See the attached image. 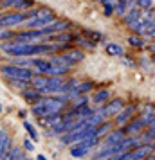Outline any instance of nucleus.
Segmentation results:
<instances>
[{"instance_id":"f257e3e1","label":"nucleus","mask_w":155,"mask_h":160,"mask_svg":"<svg viewBox=\"0 0 155 160\" xmlns=\"http://www.w3.org/2000/svg\"><path fill=\"white\" fill-rule=\"evenodd\" d=\"M65 106V99L63 97H42L40 101H36L33 104V115H36L38 119L47 115H52V113H59Z\"/></svg>"},{"instance_id":"f03ea898","label":"nucleus","mask_w":155,"mask_h":160,"mask_svg":"<svg viewBox=\"0 0 155 160\" xmlns=\"http://www.w3.org/2000/svg\"><path fill=\"white\" fill-rule=\"evenodd\" d=\"M56 20V16L52 13L51 9L47 8H36L34 9V15L27 18L23 25L27 27V29H42V27H47L49 23H52Z\"/></svg>"},{"instance_id":"7ed1b4c3","label":"nucleus","mask_w":155,"mask_h":160,"mask_svg":"<svg viewBox=\"0 0 155 160\" xmlns=\"http://www.w3.org/2000/svg\"><path fill=\"white\" fill-rule=\"evenodd\" d=\"M0 72L6 79H20V81H29L33 79V70L27 68V67H18L15 63H8V65L0 67Z\"/></svg>"},{"instance_id":"20e7f679","label":"nucleus","mask_w":155,"mask_h":160,"mask_svg":"<svg viewBox=\"0 0 155 160\" xmlns=\"http://www.w3.org/2000/svg\"><path fill=\"white\" fill-rule=\"evenodd\" d=\"M36 9V8H34ZM34 9L29 11H13V13H2L0 15V25L2 27H16V25H23V22L34 15Z\"/></svg>"},{"instance_id":"39448f33","label":"nucleus","mask_w":155,"mask_h":160,"mask_svg":"<svg viewBox=\"0 0 155 160\" xmlns=\"http://www.w3.org/2000/svg\"><path fill=\"white\" fill-rule=\"evenodd\" d=\"M33 0H0V9H15V11H29L33 9Z\"/></svg>"},{"instance_id":"423d86ee","label":"nucleus","mask_w":155,"mask_h":160,"mask_svg":"<svg viewBox=\"0 0 155 160\" xmlns=\"http://www.w3.org/2000/svg\"><path fill=\"white\" fill-rule=\"evenodd\" d=\"M31 70H34L36 74H45V76H51L52 72V63L51 59H44V58H33V65Z\"/></svg>"},{"instance_id":"0eeeda50","label":"nucleus","mask_w":155,"mask_h":160,"mask_svg":"<svg viewBox=\"0 0 155 160\" xmlns=\"http://www.w3.org/2000/svg\"><path fill=\"white\" fill-rule=\"evenodd\" d=\"M155 151V144H141L135 149H132V157L135 160H144L148 157H152Z\"/></svg>"},{"instance_id":"6e6552de","label":"nucleus","mask_w":155,"mask_h":160,"mask_svg":"<svg viewBox=\"0 0 155 160\" xmlns=\"http://www.w3.org/2000/svg\"><path fill=\"white\" fill-rule=\"evenodd\" d=\"M123 108H125L123 99H112V101H108V104H106L105 108H101L99 112H101L105 117H110V115H117Z\"/></svg>"},{"instance_id":"1a4fd4ad","label":"nucleus","mask_w":155,"mask_h":160,"mask_svg":"<svg viewBox=\"0 0 155 160\" xmlns=\"http://www.w3.org/2000/svg\"><path fill=\"white\" fill-rule=\"evenodd\" d=\"M133 113H135V106H125V108L116 115V124L117 126H126L133 119Z\"/></svg>"},{"instance_id":"9d476101","label":"nucleus","mask_w":155,"mask_h":160,"mask_svg":"<svg viewBox=\"0 0 155 160\" xmlns=\"http://www.w3.org/2000/svg\"><path fill=\"white\" fill-rule=\"evenodd\" d=\"M61 122H63V115H59V113H52V115H47V117L40 119V124L45 126L47 130H52V128H56Z\"/></svg>"},{"instance_id":"9b49d317","label":"nucleus","mask_w":155,"mask_h":160,"mask_svg":"<svg viewBox=\"0 0 155 160\" xmlns=\"http://www.w3.org/2000/svg\"><path fill=\"white\" fill-rule=\"evenodd\" d=\"M125 137H126L125 130H114V131H110V133L105 137L103 146H105V148H106V146H114V144H117V142H121Z\"/></svg>"},{"instance_id":"f8f14e48","label":"nucleus","mask_w":155,"mask_h":160,"mask_svg":"<svg viewBox=\"0 0 155 160\" xmlns=\"http://www.w3.org/2000/svg\"><path fill=\"white\" fill-rule=\"evenodd\" d=\"M11 149V137L6 130H0V160L4 158Z\"/></svg>"},{"instance_id":"ddd939ff","label":"nucleus","mask_w":155,"mask_h":160,"mask_svg":"<svg viewBox=\"0 0 155 160\" xmlns=\"http://www.w3.org/2000/svg\"><path fill=\"white\" fill-rule=\"evenodd\" d=\"M142 128H144V124L141 122V119L137 117V119H132V121L125 126V133L128 137H135V133L142 131Z\"/></svg>"},{"instance_id":"4468645a","label":"nucleus","mask_w":155,"mask_h":160,"mask_svg":"<svg viewBox=\"0 0 155 160\" xmlns=\"http://www.w3.org/2000/svg\"><path fill=\"white\" fill-rule=\"evenodd\" d=\"M141 15H142V11H141L139 8H132V9H128V11H126V15L123 16V22H125L128 27H132L133 23L141 18Z\"/></svg>"},{"instance_id":"2eb2a0df","label":"nucleus","mask_w":155,"mask_h":160,"mask_svg":"<svg viewBox=\"0 0 155 160\" xmlns=\"http://www.w3.org/2000/svg\"><path fill=\"white\" fill-rule=\"evenodd\" d=\"M105 52L112 58H121L123 56V45L121 43H105Z\"/></svg>"},{"instance_id":"dca6fc26","label":"nucleus","mask_w":155,"mask_h":160,"mask_svg":"<svg viewBox=\"0 0 155 160\" xmlns=\"http://www.w3.org/2000/svg\"><path fill=\"white\" fill-rule=\"evenodd\" d=\"M22 94H23V99H25L27 102H33V104H34L36 101H40V99H42V92H38L36 88H33V87L25 88Z\"/></svg>"},{"instance_id":"f3484780","label":"nucleus","mask_w":155,"mask_h":160,"mask_svg":"<svg viewBox=\"0 0 155 160\" xmlns=\"http://www.w3.org/2000/svg\"><path fill=\"white\" fill-rule=\"evenodd\" d=\"M72 43H78L80 47H85V49H96V45H97V43H94L92 40L85 38L83 34L81 36H80V34H74V42Z\"/></svg>"},{"instance_id":"a211bd4d","label":"nucleus","mask_w":155,"mask_h":160,"mask_svg":"<svg viewBox=\"0 0 155 160\" xmlns=\"http://www.w3.org/2000/svg\"><path fill=\"white\" fill-rule=\"evenodd\" d=\"M108 99H110V90L103 88V90H97L96 94H94V99L92 101L96 102V104H105Z\"/></svg>"},{"instance_id":"6ab92c4d","label":"nucleus","mask_w":155,"mask_h":160,"mask_svg":"<svg viewBox=\"0 0 155 160\" xmlns=\"http://www.w3.org/2000/svg\"><path fill=\"white\" fill-rule=\"evenodd\" d=\"M81 34H83L85 38L92 40L94 43H99V42L103 40V34H101V32H97V31H90V29H85V27L81 29Z\"/></svg>"},{"instance_id":"aec40b11","label":"nucleus","mask_w":155,"mask_h":160,"mask_svg":"<svg viewBox=\"0 0 155 160\" xmlns=\"http://www.w3.org/2000/svg\"><path fill=\"white\" fill-rule=\"evenodd\" d=\"M110 131H112V122H106V121H105V122H101L99 126H96V137H99V138L106 137Z\"/></svg>"},{"instance_id":"412c9836","label":"nucleus","mask_w":155,"mask_h":160,"mask_svg":"<svg viewBox=\"0 0 155 160\" xmlns=\"http://www.w3.org/2000/svg\"><path fill=\"white\" fill-rule=\"evenodd\" d=\"M128 43L132 45V47H135V49H141V47H144V38L141 36V34H130L128 36Z\"/></svg>"},{"instance_id":"4be33fe9","label":"nucleus","mask_w":155,"mask_h":160,"mask_svg":"<svg viewBox=\"0 0 155 160\" xmlns=\"http://www.w3.org/2000/svg\"><path fill=\"white\" fill-rule=\"evenodd\" d=\"M89 104V97L83 94V95H74L72 97V108H83Z\"/></svg>"},{"instance_id":"5701e85b","label":"nucleus","mask_w":155,"mask_h":160,"mask_svg":"<svg viewBox=\"0 0 155 160\" xmlns=\"http://www.w3.org/2000/svg\"><path fill=\"white\" fill-rule=\"evenodd\" d=\"M89 151H90L89 148H83V146H72V148H70V155H72V157H78V158L87 157Z\"/></svg>"},{"instance_id":"b1692460","label":"nucleus","mask_w":155,"mask_h":160,"mask_svg":"<svg viewBox=\"0 0 155 160\" xmlns=\"http://www.w3.org/2000/svg\"><path fill=\"white\" fill-rule=\"evenodd\" d=\"M126 11H128V4H126V0H119L117 6L114 8V15L125 16V15H126Z\"/></svg>"},{"instance_id":"393cba45","label":"nucleus","mask_w":155,"mask_h":160,"mask_svg":"<svg viewBox=\"0 0 155 160\" xmlns=\"http://www.w3.org/2000/svg\"><path fill=\"white\" fill-rule=\"evenodd\" d=\"M22 153H20V148H11L9 149V153L4 157L2 160H22Z\"/></svg>"},{"instance_id":"a878e982","label":"nucleus","mask_w":155,"mask_h":160,"mask_svg":"<svg viewBox=\"0 0 155 160\" xmlns=\"http://www.w3.org/2000/svg\"><path fill=\"white\" fill-rule=\"evenodd\" d=\"M9 83H11V87L16 88V90H25V88H29L31 87V83L29 81H20V79H8Z\"/></svg>"},{"instance_id":"bb28decb","label":"nucleus","mask_w":155,"mask_h":160,"mask_svg":"<svg viewBox=\"0 0 155 160\" xmlns=\"http://www.w3.org/2000/svg\"><path fill=\"white\" fill-rule=\"evenodd\" d=\"M15 36V32L8 27H2L0 25V42H6V40H11V38Z\"/></svg>"},{"instance_id":"cd10ccee","label":"nucleus","mask_w":155,"mask_h":160,"mask_svg":"<svg viewBox=\"0 0 155 160\" xmlns=\"http://www.w3.org/2000/svg\"><path fill=\"white\" fill-rule=\"evenodd\" d=\"M23 126H25V130H27V133H29L31 140H34V142H36V140H38V131L34 130V126H33L31 122H27V121L23 122Z\"/></svg>"},{"instance_id":"c85d7f7f","label":"nucleus","mask_w":155,"mask_h":160,"mask_svg":"<svg viewBox=\"0 0 155 160\" xmlns=\"http://www.w3.org/2000/svg\"><path fill=\"white\" fill-rule=\"evenodd\" d=\"M137 8H139L141 11H146V9H152V8H153V0H139Z\"/></svg>"},{"instance_id":"c756f323","label":"nucleus","mask_w":155,"mask_h":160,"mask_svg":"<svg viewBox=\"0 0 155 160\" xmlns=\"http://www.w3.org/2000/svg\"><path fill=\"white\" fill-rule=\"evenodd\" d=\"M130 153V151H128ZM128 153H119V155H110V157H103V158H97V160H125L128 157Z\"/></svg>"},{"instance_id":"7c9ffc66","label":"nucleus","mask_w":155,"mask_h":160,"mask_svg":"<svg viewBox=\"0 0 155 160\" xmlns=\"http://www.w3.org/2000/svg\"><path fill=\"white\" fill-rule=\"evenodd\" d=\"M121 63L126 65V67H135V61H132L130 56H121Z\"/></svg>"},{"instance_id":"2f4dec72","label":"nucleus","mask_w":155,"mask_h":160,"mask_svg":"<svg viewBox=\"0 0 155 160\" xmlns=\"http://www.w3.org/2000/svg\"><path fill=\"white\" fill-rule=\"evenodd\" d=\"M103 15L105 16H114V8H110V6H103Z\"/></svg>"},{"instance_id":"473e14b6","label":"nucleus","mask_w":155,"mask_h":160,"mask_svg":"<svg viewBox=\"0 0 155 160\" xmlns=\"http://www.w3.org/2000/svg\"><path fill=\"white\" fill-rule=\"evenodd\" d=\"M117 2H119V0H101V4H103V6H110V8H116V6H117Z\"/></svg>"},{"instance_id":"72a5a7b5","label":"nucleus","mask_w":155,"mask_h":160,"mask_svg":"<svg viewBox=\"0 0 155 160\" xmlns=\"http://www.w3.org/2000/svg\"><path fill=\"white\" fill-rule=\"evenodd\" d=\"M148 131H150V133H152V135L155 137V117L152 119V122L148 124Z\"/></svg>"},{"instance_id":"f704fd0d","label":"nucleus","mask_w":155,"mask_h":160,"mask_svg":"<svg viewBox=\"0 0 155 160\" xmlns=\"http://www.w3.org/2000/svg\"><path fill=\"white\" fill-rule=\"evenodd\" d=\"M23 144H25V149H29V151L34 149V146H33V140H31V138H25V142H23Z\"/></svg>"},{"instance_id":"c9c22d12","label":"nucleus","mask_w":155,"mask_h":160,"mask_svg":"<svg viewBox=\"0 0 155 160\" xmlns=\"http://www.w3.org/2000/svg\"><path fill=\"white\" fill-rule=\"evenodd\" d=\"M126 4H128V9H132V8H137L139 0H126Z\"/></svg>"},{"instance_id":"e433bc0d","label":"nucleus","mask_w":155,"mask_h":160,"mask_svg":"<svg viewBox=\"0 0 155 160\" xmlns=\"http://www.w3.org/2000/svg\"><path fill=\"white\" fill-rule=\"evenodd\" d=\"M150 51H152V54H155V43H153V45H150Z\"/></svg>"},{"instance_id":"4c0bfd02","label":"nucleus","mask_w":155,"mask_h":160,"mask_svg":"<svg viewBox=\"0 0 155 160\" xmlns=\"http://www.w3.org/2000/svg\"><path fill=\"white\" fill-rule=\"evenodd\" d=\"M36 160H47V158H45L44 155H38V157H36Z\"/></svg>"},{"instance_id":"58836bf2","label":"nucleus","mask_w":155,"mask_h":160,"mask_svg":"<svg viewBox=\"0 0 155 160\" xmlns=\"http://www.w3.org/2000/svg\"><path fill=\"white\" fill-rule=\"evenodd\" d=\"M152 63H153V65H155V54H153V56H152Z\"/></svg>"},{"instance_id":"ea45409f","label":"nucleus","mask_w":155,"mask_h":160,"mask_svg":"<svg viewBox=\"0 0 155 160\" xmlns=\"http://www.w3.org/2000/svg\"><path fill=\"white\" fill-rule=\"evenodd\" d=\"M22 160H29V158H25V157H23V158H22Z\"/></svg>"},{"instance_id":"a19ab883","label":"nucleus","mask_w":155,"mask_h":160,"mask_svg":"<svg viewBox=\"0 0 155 160\" xmlns=\"http://www.w3.org/2000/svg\"><path fill=\"white\" fill-rule=\"evenodd\" d=\"M0 112H2V104H0Z\"/></svg>"},{"instance_id":"79ce46f5","label":"nucleus","mask_w":155,"mask_h":160,"mask_svg":"<svg viewBox=\"0 0 155 160\" xmlns=\"http://www.w3.org/2000/svg\"><path fill=\"white\" fill-rule=\"evenodd\" d=\"M0 130H2V128H0Z\"/></svg>"}]
</instances>
